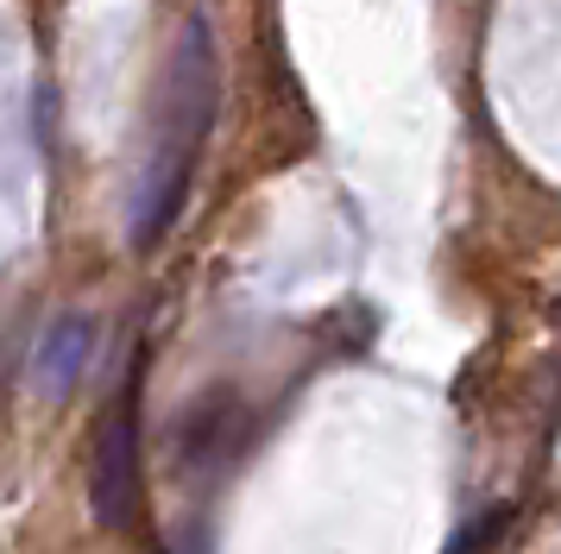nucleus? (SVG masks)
<instances>
[{
  "label": "nucleus",
  "mask_w": 561,
  "mask_h": 554,
  "mask_svg": "<svg viewBox=\"0 0 561 554\" xmlns=\"http://www.w3.org/2000/svg\"><path fill=\"white\" fill-rule=\"evenodd\" d=\"M215 107H221V57H215L208 20L190 13L178 32V45H171L164 82H158L146 171H139V196H133V246L139 252H152L171 233V221H178L183 189H190L196 158H203V139H208V126H215Z\"/></svg>",
  "instance_id": "1"
},
{
  "label": "nucleus",
  "mask_w": 561,
  "mask_h": 554,
  "mask_svg": "<svg viewBox=\"0 0 561 554\" xmlns=\"http://www.w3.org/2000/svg\"><path fill=\"white\" fill-rule=\"evenodd\" d=\"M89 504L107 529H127L139 517V409H133V397H121V409L102 416V428H95Z\"/></svg>",
  "instance_id": "2"
},
{
  "label": "nucleus",
  "mask_w": 561,
  "mask_h": 554,
  "mask_svg": "<svg viewBox=\"0 0 561 554\" xmlns=\"http://www.w3.org/2000/svg\"><path fill=\"white\" fill-rule=\"evenodd\" d=\"M247 435H253V416L233 403V391H215L203 397L178 428V460L183 466H215V460H240L247 453Z\"/></svg>",
  "instance_id": "3"
},
{
  "label": "nucleus",
  "mask_w": 561,
  "mask_h": 554,
  "mask_svg": "<svg viewBox=\"0 0 561 554\" xmlns=\"http://www.w3.org/2000/svg\"><path fill=\"white\" fill-rule=\"evenodd\" d=\"M89 359H95V322H89L82 309L57 315V322L45 327V341H38V359H32V384H38V397L64 403L82 384Z\"/></svg>",
  "instance_id": "4"
}]
</instances>
